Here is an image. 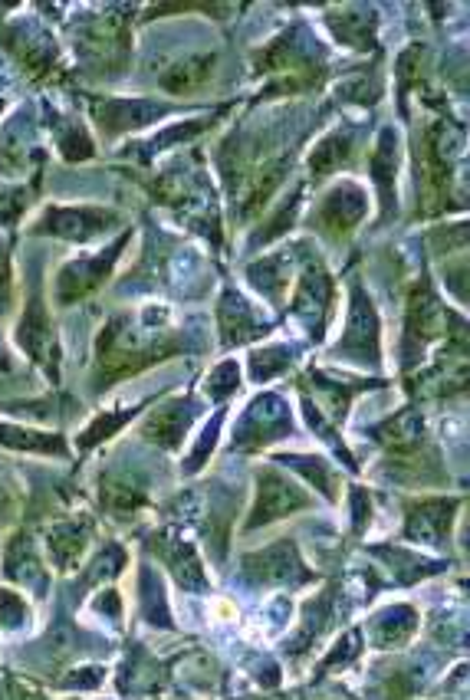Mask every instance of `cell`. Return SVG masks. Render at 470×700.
Wrapping results in <instances>:
<instances>
[{
    "instance_id": "2",
    "label": "cell",
    "mask_w": 470,
    "mask_h": 700,
    "mask_svg": "<svg viewBox=\"0 0 470 700\" xmlns=\"http://www.w3.org/2000/svg\"><path fill=\"white\" fill-rule=\"evenodd\" d=\"M267 487L270 490H263L260 493V510H257V520H273V516H280L286 510H293V507H300V497L293 493L290 484H283V480L277 477H267Z\"/></svg>"
},
{
    "instance_id": "3",
    "label": "cell",
    "mask_w": 470,
    "mask_h": 700,
    "mask_svg": "<svg viewBox=\"0 0 470 700\" xmlns=\"http://www.w3.org/2000/svg\"><path fill=\"white\" fill-rule=\"evenodd\" d=\"M362 191H355V188H342V191H336L329 198V204H326V221L332 224V227H349L352 221H359L362 217Z\"/></svg>"
},
{
    "instance_id": "4",
    "label": "cell",
    "mask_w": 470,
    "mask_h": 700,
    "mask_svg": "<svg viewBox=\"0 0 470 700\" xmlns=\"http://www.w3.org/2000/svg\"><path fill=\"white\" fill-rule=\"evenodd\" d=\"M0 286H7V257H4V247H0Z\"/></svg>"
},
{
    "instance_id": "1",
    "label": "cell",
    "mask_w": 470,
    "mask_h": 700,
    "mask_svg": "<svg viewBox=\"0 0 470 700\" xmlns=\"http://www.w3.org/2000/svg\"><path fill=\"white\" fill-rule=\"evenodd\" d=\"M112 257H116V254L96 257V260H83V263H73V267H66L63 277H60V296H63V300H73V296L86 293L89 286H96L99 277H102V270H109Z\"/></svg>"
}]
</instances>
